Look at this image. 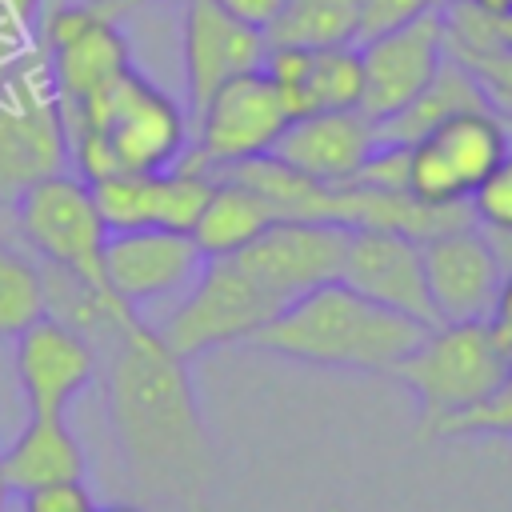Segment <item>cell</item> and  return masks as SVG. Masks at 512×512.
<instances>
[{
	"mask_svg": "<svg viewBox=\"0 0 512 512\" xmlns=\"http://www.w3.org/2000/svg\"><path fill=\"white\" fill-rule=\"evenodd\" d=\"M108 420L140 488L180 512H212V440L180 360L140 316L112 340Z\"/></svg>",
	"mask_w": 512,
	"mask_h": 512,
	"instance_id": "cell-1",
	"label": "cell"
},
{
	"mask_svg": "<svg viewBox=\"0 0 512 512\" xmlns=\"http://www.w3.org/2000/svg\"><path fill=\"white\" fill-rule=\"evenodd\" d=\"M424 332L428 324L400 316L384 304H372L368 296L352 292L344 280H332L280 308L248 340V348L332 372L392 376V368L420 344Z\"/></svg>",
	"mask_w": 512,
	"mask_h": 512,
	"instance_id": "cell-2",
	"label": "cell"
},
{
	"mask_svg": "<svg viewBox=\"0 0 512 512\" xmlns=\"http://www.w3.org/2000/svg\"><path fill=\"white\" fill-rule=\"evenodd\" d=\"M68 164L88 184L116 172H160L188 152L184 108L132 64L84 108L60 112Z\"/></svg>",
	"mask_w": 512,
	"mask_h": 512,
	"instance_id": "cell-3",
	"label": "cell"
},
{
	"mask_svg": "<svg viewBox=\"0 0 512 512\" xmlns=\"http://www.w3.org/2000/svg\"><path fill=\"white\" fill-rule=\"evenodd\" d=\"M508 372L512 348L492 332L488 320L432 324L420 344L392 368V376L412 392L420 408V436L496 392Z\"/></svg>",
	"mask_w": 512,
	"mask_h": 512,
	"instance_id": "cell-4",
	"label": "cell"
},
{
	"mask_svg": "<svg viewBox=\"0 0 512 512\" xmlns=\"http://www.w3.org/2000/svg\"><path fill=\"white\" fill-rule=\"evenodd\" d=\"M276 312L280 304L236 256H212L156 332L180 360H196L224 344H248Z\"/></svg>",
	"mask_w": 512,
	"mask_h": 512,
	"instance_id": "cell-5",
	"label": "cell"
},
{
	"mask_svg": "<svg viewBox=\"0 0 512 512\" xmlns=\"http://www.w3.org/2000/svg\"><path fill=\"white\" fill-rule=\"evenodd\" d=\"M16 228L40 264L108 284L104 280L108 224H104L92 184L84 176L52 172V176L24 184L16 192Z\"/></svg>",
	"mask_w": 512,
	"mask_h": 512,
	"instance_id": "cell-6",
	"label": "cell"
},
{
	"mask_svg": "<svg viewBox=\"0 0 512 512\" xmlns=\"http://www.w3.org/2000/svg\"><path fill=\"white\" fill-rule=\"evenodd\" d=\"M508 148L512 124L500 108L456 112L404 144V188L424 204H468L476 184Z\"/></svg>",
	"mask_w": 512,
	"mask_h": 512,
	"instance_id": "cell-7",
	"label": "cell"
},
{
	"mask_svg": "<svg viewBox=\"0 0 512 512\" xmlns=\"http://www.w3.org/2000/svg\"><path fill=\"white\" fill-rule=\"evenodd\" d=\"M192 120H196V140H188V152L180 160L204 172H220L228 164L268 156L292 116L268 72L252 68L224 80Z\"/></svg>",
	"mask_w": 512,
	"mask_h": 512,
	"instance_id": "cell-8",
	"label": "cell"
},
{
	"mask_svg": "<svg viewBox=\"0 0 512 512\" xmlns=\"http://www.w3.org/2000/svg\"><path fill=\"white\" fill-rule=\"evenodd\" d=\"M132 64L112 4H64L44 20V68L60 112L96 100Z\"/></svg>",
	"mask_w": 512,
	"mask_h": 512,
	"instance_id": "cell-9",
	"label": "cell"
},
{
	"mask_svg": "<svg viewBox=\"0 0 512 512\" xmlns=\"http://www.w3.org/2000/svg\"><path fill=\"white\" fill-rule=\"evenodd\" d=\"M356 56H360V112L384 124L400 108H408L448 60L444 8L360 40Z\"/></svg>",
	"mask_w": 512,
	"mask_h": 512,
	"instance_id": "cell-10",
	"label": "cell"
},
{
	"mask_svg": "<svg viewBox=\"0 0 512 512\" xmlns=\"http://www.w3.org/2000/svg\"><path fill=\"white\" fill-rule=\"evenodd\" d=\"M68 136L44 60L0 88V192L64 172Z\"/></svg>",
	"mask_w": 512,
	"mask_h": 512,
	"instance_id": "cell-11",
	"label": "cell"
},
{
	"mask_svg": "<svg viewBox=\"0 0 512 512\" xmlns=\"http://www.w3.org/2000/svg\"><path fill=\"white\" fill-rule=\"evenodd\" d=\"M348 232L352 228L324 224V220H276L232 256L252 272V280L280 308H288L296 296L340 280Z\"/></svg>",
	"mask_w": 512,
	"mask_h": 512,
	"instance_id": "cell-12",
	"label": "cell"
},
{
	"mask_svg": "<svg viewBox=\"0 0 512 512\" xmlns=\"http://www.w3.org/2000/svg\"><path fill=\"white\" fill-rule=\"evenodd\" d=\"M208 192H212V172L188 160H176L172 168H160V172H116V176L92 180V196L108 232L116 228L192 232Z\"/></svg>",
	"mask_w": 512,
	"mask_h": 512,
	"instance_id": "cell-13",
	"label": "cell"
},
{
	"mask_svg": "<svg viewBox=\"0 0 512 512\" xmlns=\"http://www.w3.org/2000/svg\"><path fill=\"white\" fill-rule=\"evenodd\" d=\"M204 256L192 232L176 228H116L104 240V280L128 304L144 308L188 288Z\"/></svg>",
	"mask_w": 512,
	"mask_h": 512,
	"instance_id": "cell-14",
	"label": "cell"
},
{
	"mask_svg": "<svg viewBox=\"0 0 512 512\" xmlns=\"http://www.w3.org/2000/svg\"><path fill=\"white\" fill-rule=\"evenodd\" d=\"M424 256V280L436 308V324H460V320H488L504 264L488 248V240L472 228H444L428 240H420Z\"/></svg>",
	"mask_w": 512,
	"mask_h": 512,
	"instance_id": "cell-15",
	"label": "cell"
},
{
	"mask_svg": "<svg viewBox=\"0 0 512 512\" xmlns=\"http://www.w3.org/2000/svg\"><path fill=\"white\" fill-rule=\"evenodd\" d=\"M340 280L352 292L368 296L372 304H384V308L412 316L428 328L436 324V308L428 296L424 256H420L416 236H404L396 228H352Z\"/></svg>",
	"mask_w": 512,
	"mask_h": 512,
	"instance_id": "cell-16",
	"label": "cell"
},
{
	"mask_svg": "<svg viewBox=\"0 0 512 512\" xmlns=\"http://www.w3.org/2000/svg\"><path fill=\"white\" fill-rule=\"evenodd\" d=\"M16 352V380L28 400L32 416H64L68 404L92 384L96 376V348L76 328L40 316L24 332L12 336Z\"/></svg>",
	"mask_w": 512,
	"mask_h": 512,
	"instance_id": "cell-17",
	"label": "cell"
},
{
	"mask_svg": "<svg viewBox=\"0 0 512 512\" xmlns=\"http://www.w3.org/2000/svg\"><path fill=\"white\" fill-rule=\"evenodd\" d=\"M184 88H188V112L196 116L204 100L232 76L264 68L268 40L264 32L240 24L228 16L216 0H188L184 4Z\"/></svg>",
	"mask_w": 512,
	"mask_h": 512,
	"instance_id": "cell-18",
	"label": "cell"
},
{
	"mask_svg": "<svg viewBox=\"0 0 512 512\" xmlns=\"http://www.w3.org/2000/svg\"><path fill=\"white\" fill-rule=\"evenodd\" d=\"M376 144V120H368L360 108H344L288 120L268 156H276L280 164L296 168L316 184H352V176L376 152Z\"/></svg>",
	"mask_w": 512,
	"mask_h": 512,
	"instance_id": "cell-19",
	"label": "cell"
},
{
	"mask_svg": "<svg viewBox=\"0 0 512 512\" xmlns=\"http://www.w3.org/2000/svg\"><path fill=\"white\" fill-rule=\"evenodd\" d=\"M264 72L276 84L288 116L344 112L360 108V56L356 44L332 48H300V44H268Z\"/></svg>",
	"mask_w": 512,
	"mask_h": 512,
	"instance_id": "cell-20",
	"label": "cell"
},
{
	"mask_svg": "<svg viewBox=\"0 0 512 512\" xmlns=\"http://www.w3.org/2000/svg\"><path fill=\"white\" fill-rule=\"evenodd\" d=\"M0 472L8 492H32L44 484L84 480V448L64 416H32L8 448H0Z\"/></svg>",
	"mask_w": 512,
	"mask_h": 512,
	"instance_id": "cell-21",
	"label": "cell"
},
{
	"mask_svg": "<svg viewBox=\"0 0 512 512\" xmlns=\"http://www.w3.org/2000/svg\"><path fill=\"white\" fill-rule=\"evenodd\" d=\"M276 220H280L276 208L260 192H252L248 184H240L232 176H212V192L192 224V240L204 260L232 256L244 244H252L264 228H272Z\"/></svg>",
	"mask_w": 512,
	"mask_h": 512,
	"instance_id": "cell-22",
	"label": "cell"
},
{
	"mask_svg": "<svg viewBox=\"0 0 512 512\" xmlns=\"http://www.w3.org/2000/svg\"><path fill=\"white\" fill-rule=\"evenodd\" d=\"M472 108H496L488 100V92L472 80L468 68H460L452 56L440 64V72L428 80V88L408 104L400 108L392 120L376 124L380 132V144H412L416 136H424L428 128H436L440 120L456 116V112H472Z\"/></svg>",
	"mask_w": 512,
	"mask_h": 512,
	"instance_id": "cell-23",
	"label": "cell"
},
{
	"mask_svg": "<svg viewBox=\"0 0 512 512\" xmlns=\"http://www.w3.org/2000/svg\"><path fill=\"white\" fill-rule=\"evenodd\" d=\"M356 28H360V0H288L276 24L264 32V40L332 48V44H356Z\"/></svg>",
	"mask_w": 512,
	"mask_h": 512,
	"instance_id": "cell-24",
	"label": "cell"
},
{
	"mask_svg": "<svg viewBox=\"0 0 512 512\" xmlns=\"http://www.w3.org/2000/svg\"><path fill=\"white\" fill-rule=\"evenodd\" d=\"M44 316L40 260H28L0 236V340H12L32 320Z\"/></svg>",
	"mask_w": 512,
	"mask_h": 512,
	"instance_id": "cell-25",
	"label": "cell"
},
{
	"mask_svg": "<svg viewBox=\"0 0 512 512\" xmlns=\"http://www.w3.org/2000/svg\"><path fill=\"white\" fill-rule=\"evenodd\" d=\"M468 212H472V228L488 240V248L508 272L512 268V148L476 184V192L468 196Z\"/></svg>",
	"mask_w": 512,
	"mask_h": 512,
	"instance_id": "cell-26",
	"label": "cell"
},
{
	"mask_svg": "<svg viewBox=\"0 0 512 512\" xmlns=\"http://www.w3.org/2000/svg\"><path fill=\"white\" fill-rule=\"evenodd\" d=\"M428 436H512V376L472 408L440 420Z\"/></svg>",
	"mask_w": 512,
	"mask_h": 512,
	"instance_id": "cell-27",
	"label": "cell"
},
{
	"mask_svg": "<svg viewBox=\"0 0 512 512\" xmlns=\"http://www.w3.org/2000/svg\"><path fill=\"white\" fill-rule=\"evenodd\" d=\"M444 0H360V28H356V44L368 36H380L388 28H400L416 16L440 12Z\"/></svg>",
	"mask_w": 512,
	"mask_h": 512,
	"instance_id": "cell-28",
	"label": "cell"
},
{
	"mask_svg": "<svg viewBox=\"0 0 512 512\" xmlns=\"http://www.w3.org/2000/svg\"><path fill=\"white\" fill-rule=\"evenodd\" d=\"M20 512H96L84 480H64V484H44L32 492H20Z\"/></svg>",
	"mask_w": 512,
	"mask_h": 512,
	"instance_id": "cell-29",
	"label": "cell"
},
{
	"mask_svg": "<svg viewBox=\"0 0 512 512\" xmlns=\"http://www.w3.org/2000/svg\"><path fill=\"white\" fill-rule=\"evenodd\" d=\"M228 16H236L240 24H248V28H256V32H268L272 24H276V16L284 12V4L288 0H216Z\"/></svg>",
	"mask_w": 512,
	"mask_h": 512,
	"instance_id": "cell-30",
	"label": "cell"
},
{
	"mask_svg": "<svg viewBox=\"0 0 512 512\" xmlns=\"http://www.w3.org/2000/svg\"><path fill=\"white\" fill-rule=\"evenodd\" d=\"M488 324H492V332L512 348V268H508L504 280H500V292H496V304H492Z\"/></svg>",
	"mask_w": 512,
	"mask_h": 512,
	"instance_id": "cell-31",
	"label": "cell"
},
{
	"mask_svg": "<svg viewBox=\"0 0 512 512\" xmlns=\"http://www.w3.org/2000/svg\"><path fill=\"white\" fill-rule=\"evenodd\" d=\"M476 8H484V12H492V16H508L512 12V0H472Z\"/></svg>",
	"mask_w": 512,
	"mask_h": 512,
	"instance_id": "cell-32",
	"label": "cell"
},
{
	"mask_svg": "<svg viewBox=\"0 0 512 512\" xmlns=\"http://www.w3.org/2000/svg\"><path fill=\"white\" fill-rule=\"evenodd\" d=\"M8 496H12V492H8V484H4V472H0V512H8Z\"/></svg>",
	"mask_w": 512,
	"mask_h": 512,
	"instance_id": "cell-33",
	"label": "cell"
},
{
	"mask_svg": "<svg viewBox=\"0 0 512 512\" xmlns=\"http://www.w3.org/2000/svg\"><path fill=\"white\" fill-rule=\"evenodd\" d=\"M96 512H140V508H132V504H112V508H96Z\"/></svg>",
	"mask_w": 512,
	"mask_h": 512,
	"instance_id": "cell-34",
	"label": "cell"
},
{
	"mask_svg": "<svg viewBox=\"0 0 512 512\" xmlns=\"http://www.w3.org/2000/svg\"><path fill=\"white\" fill-rule=\"evenodd\" d=\"M328 512H348V508H340V504H332V508H328Z\"/></svg>",
	"mask_w": 512,
	"mask_h": 512,
	"instance_id": "cell-35",
	"label": "cell"
},
{
	"mask_svg": "<svg viewBox=\"0 0 512 512\" xmlns=\"http://www.w3.org/2000/svg\"><path fill=\"white\" fill-rule=\"evenodd\" d=\"M444 4H448V0H444Z\"/></svg>",
	"mask_w": 512,
	"mask_h": 512,
	"instance_id": "cell-36",
	"label": "cell"
},
{
	"mask_svg": "<svg viewBox=\"0 0 512 512\" xmlns=\"http://www.w3.org/2000/svg\"><path fill=\"white\" fill-rule=\"evenodd\" d=\"M508 376H512V372H508Z\"/></svg>",
	"mask_w": 512,
	"mask_h": 512,
	"instance_id": "cell-37",
	"label": "cell"
}]
</instances>
